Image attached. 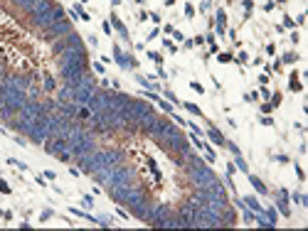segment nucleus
I'll use <instances>...</instances> for the list:
<instances>
[{"label": "nucleus", "mask_w": 308, "mask_h": 231, "mask_svg": "<svg viewBox=\"0 0 308 231\" xmlns=\"http://www.w3.org/2000/svg\"><path fill=\"white\" fill-rule=\"evenodd\" d=\"M148 17H150V20H153V22H155V25H158V22H160V15H158V12H150V15H148Z\"/></svg>", "instance_id": "32"}, {"label": "nucleus", "mask_w": 308, "mask_h": 231, "mask_svg": "<svg viewBox=\"0 0 308 231\" xmlns=\"http://www.w3.org/2000/svg\"><path fill=\"white\" fill-rule=\"evenodd\" d=\"M71 32V20H59V22H52L49 27H44V39H49V42H54V39H59V37H64V34Z\"/></svg>", "instance_id": "1"}, {"label": "nucleus", "mask_w": 308, "mask_h": 231, "mask_svg": "<svg viewBox=\"0 0 308 231\" xmlns=\"http://www.w3.org/2000/svg\"><path fill=\"white\" fill-rule=\"evenodd\" d=\"M0 192H2V194H10V184H7L5 180H0Z\"/></svg>", "instance_id": "21"}, {"label": "nucleus", "mask_w": 308, "mask_h": 231, "mask_svg": "<svg viewBox=\"0 0 308 231\" xmlns=\"http://www.w3.org/2000/svg\"><path fill=\"white\" fill-rule=\"evenodd\" d=\"M283 27H296V22L291 17H283Z\"/></svg>", "instance_id": "25"}, {"label": "nucleus", "mask_w": 308, "mask_h": 231, "mask_svg": "<svg viewBox=\"0 0 308 231\" xmlns=\"http://www.w3.org/2000/svg\"><path fill=\"white\" fill-rule=\"evenodd\" d=\"M42 177H47V180H54V177H57V175H54V172H52V170H47V172H44V175H42Z\"/></svg>", "instance_id": "39"}, {"label": "nucleus", "mask_w": 308, "mask_h": 231, "mask_svg": "<svg viewBox=\"0 0 308 231\" xmlns=\"http://www.w3.org/2000/svg\"><path fill=\"white\" fill-rule=\"evenodd\" d=\"M224 148H227V150H229L232 155H239V148H237L234 143H224Z\"/></svg>", "instance_id": "18"}, {"label": "nucleus", "mask_w": 308, "mask_h": 231, "mask_svg": "<svg viewBox=\"0 0 308 231\" xmlns=\"http://www.w3.org/2000/svg\"><path fill=\"white\" fill-rule=\"evenodd\" d=\"M234 172H237V167H234L232 162H229V165H227V175H234Z\"/></svg>", "instance_id": "40"}, {"label": "nucleus", "mask_w": 308, "mask_h": 231, "mask_svg": "<svg viewBox=\"0 0 308 231\" xmlns=\"http://www.w3.org/2000/svg\"><path fill=\"white\" fill-rule=\"evenodd\" d=\"M12 2H15V5H20L22 10H30V7H32L37 0H12Z\"/></svg>", "instance_id": "10"}, {"label": "nucleus", "mask_w": 308, "mask_h": 231, "mask_svg": "<svg viewBox=\"0 0 308 231\" xmlns=\"http://www.w3.org/2000/svg\"><path fill=\"white\" fill-rule=\"evenodd\" d=\"M190 86H192V91H197V94H205L202 84H197V81H190Z\"/></svg>", "instance_id": "19"}, {"label": "nucleus", "mask_w": 308, "mask_h": 231, "mask_svg": "<svg viewBox=\"0 0 308 231\" xmlns=\"http://www.w3.org/2000/svg\"><path fill=\"white\" fill-rule=\"evenodd\" d=\"M278 211L283 216H291V209H288V202H286V192H281V199H278Z\"/></svg>", "instance_id": "6"}, {"label": "nucleus", "mask_w": 308, "mask_h": 231, "mask_svg": "<svg viewBox=\"0 0 308 231\" xmlns=\"http://www.w3.org/2000/svg\"><path fill=\"white\" fill-rule=\"evenodd\" d=\"M101 30H103L106 34H111V22H103V25H101Z\"/></svg>", "instance_id": "35"}, {"label": "nucleus", "mask_w": 308, "mask_h": 231, "mask_svg": "<svg viewBox=\"0 0 308 231\" xmlns=\"http://www.w3.org/2000/svg\"><path fill=\"white\" fill-rule=\"evenodd\" d=\"M163 47H165V49H170V52H175V44H172V39H163Z\"/></svg>", "instance_id": "23"}, {"label": "nucleus", "mask_w": 308, "mask_h": 231, "mask_svg": "<svg viewBox=\"0 0 308 231\" xmlns=\"http://www.w3.org/2000/svg\"><path fill=\"white\" fill-rule=\"evenodd\" d=\"M244 99H246V101H256V99H259V94H254V91H251V94H246Z\"/></svg>", "instance_id": "36"}, {"label": "nucleus", "mask_w": 308, "mask_h": 231, "mask_svg": "<svg viewBox=\"0 0 308 231\" xmlns=\"http://www.w3.org/2000/svg\"><path fill=\"white\" fill-rule=\"evenodd\" d=\"M217 62H219V64H229V62H234V59H232V54H229V52H222Z\"/></svg>", "instance_id": "13"}, {"label": "nucleus", "mask_w": 308, "mask_h": 231, "mask_svg": "<svg viewBox=\"0 0 308 231\" xmlns=\"http://www.w3.org/2000/svg\"><path fill=\"white\" fill-rule=\"evenodd\" d=\"M76 116H79V118H91V111H89V108H79Z\"/></svg>", "instance_id": "20"}, {"label": "nucleus", "mask_w": 308, "mask_h": 231, "mask_svg": "<svg viewBox=\"0 0 308 231\" xmlns=\"http://www.w3.org/2000/svg\"><path fill=\"white\" fill-rule=\"evenodd\" d=\"M200 10H202V12H205V10H209V0H202V2H200Z\"/></svg>", "instance_id": "34"}, {"label": "nucleus", "mask_w": 308, "mask_h": 231, "mask_svg": "<svg viewBox=\"0 0 308 231\" xmlns=\"http://www.w3.org/2000/svg\"><path fill=\"white\" fill-rule=\"evenodd\" d=\"M81 202H84V207H91V204H94V199L89 197V194H84V199H81Z\"/></svg>", "instance_id": "29"}, {"label": "nucleus", "mask_w": 308, "mask_h": 231, "mask_svg": "<svg viewBox=\"0 0 308 231\" xmlns=\"http://www.w3.org/2000/svg\"><path fill=\"white\" fill-rule=\"evenodd\" d=\"M49 216H54V211H52V209H44V211H42V216H39V219H42V221H47V219H49Z\"/></svg>", "instance_id": "22"}, {"label": "nucleus", "mask_w": 308, "mask_h": 231, "mask_svg": "<svg viewBox=\"0 0 308 231\" xmlns=\"http://www.w3.org/2000/svg\"><path fill=\"white\" fill-rule=\"evenodd\" d=\"M244 204L249 207V209H254V211H261V207H259V202L254 197H244Z\"/></svg>", "instance_id": "8"}, {"label": "nucleus", "mask_w": 308, "mask_h": 231, "mask_svg": "<svg viewBox=\"0 0 308 231\" xmlns=\"http://www.w3.org/2000/svg\"><path fill=\"white\" fill-rule=\"evenodd\" d=\"M234 167H237V170H241V172H249V167H246V162H244L241 153H239V155H234Z\"/></svg>", "instance_id": "7"}, {"label": "nucleus", "mask_w": 308, "mask_h": 231, "mask_svg": "<svg viewBox=\"0 0 308 231\" xmlns=\"http://www.w3.org/2000/svg\"><path fill=\"white\" fill-rule=\"evenodd\" d=\"M148 59H153V62H155V64H158V66L163 64V57H160L158 52H148Z\"/></svg>", "instance_id": "15"}, {"label": "nucleus", "mask_w": 308, "mask_h": 231, "mask_svg": "<svg viewBox=\"0 0 308 231\" xmlns=\"http://www.w3.org/2000/svg\"><path fill=\"white\" fill-rule=\"evenodd\" d=\"M291 89H293V91H301V84L296 81V74H293V81H291Z\"/></svg>", "instance_id": "26"}, {"label": "nucleus", "mask_w": 308, "mask_h": 231, "mask_svg": "<svg viewBox=\"0 0 308 231\" xmlns=\"http://www.w3.org/2000/svg\"><path fill=\"white\" fill-rule=\"evenodd\" d=\"M0 216H2L5 221H10V219H12V211H2V209H0Z\"/></svg>", "instance_id": "28"}, {"label": "nucleus", "mask_w": 308, "mask_h": 231, "mask_svg": "<svg viewBox=\"0 0 308 231\" xmlns=\"http://www.w3.org/2000/svg\"><path fill=\"white\" fill-rule=\"evenodd\" d=\"M251 7H254V0H244V10L251 12Z\"/></svg>", "instance_id": "27"}, {"label": "nucleus", "mask_w": 308, "mask_h": 231, "mask_svg": "<svg viewBox=\"0 0 308 231\" xmlns=\"http://www.w3.org/2000/svg\"><path fill=\"white\" fill-rule=\"evenodd\" d=\"M281 62H283V64H293V62H298V57H296L293 52H286V54L281 57Z\"/></svg>", "instance_id": "9"}, {"label": "nucleus", "mask_w": 308, "mask_h": 231, "mask_svg": "<svg viewBox=\"0 0 308 231\" xmlns=\"http://www.w3.org/2000/svg\"><path fill=\"white\" fill-rule=\"evenodd\" d=\"M256 219V214H254V209H244V221L249 224V221H254Z\"/></svg>", "instance_id": "14"}, {"label": "nucleus", "mask_w": 308, "mask_h": 231, "mask_svg": "<svg viewBox=\"0 0 308 231\" xmlns=\"http://www.w3.org/2000/svg\"><path fill=\"white\" fill-rule=\"evenodd\" d=\"M138 81H140V86H145V89H148V86H150V81H148V79H145V76H138Z\"/></svg>", "instance_id": "33"}, {"label": "nucleus", "mask_w": 308, "mask_h": 231, "mask_svg": "<svg viewBox=\"0 0 308 231\" xmlns=\"http://www.w3.org/2000/svg\"><path fill=\"white\" fill-rule=\"evenodd\" d=\"M237 62H239V64H246V62H249V54H244V52H241V54H239V59H237Z\"/></svg>", "instance_id": "31"}, {"label": "nucleus", "mask_w": 308, "mask_h": 231, "mask_svg": "<svg viewBox=\"0 0 308 231\" xmlns=\"http://www.w3.org/2000/svg\"><path fill=\"white\" fill-rule=\"evenodd\" d=\"M185 111H190L192 116H200V118H202V111H200V108H197L195 103H185Z\"/></svg>", "instance_id": "12"}, {"label": "nucleus", "mask_w": 308, "mask_h": 231, "mask_svg": "<svg viewBox=\"0 0 308 231\" xmlns=\"http://www.w3.org/2000/svg\"><path fill=\"white\" fill-rule=\"evenodd\" d=\"M172 37H175L177 42H185V37H182V32H177V30H172Z\"/></svg>", "instance_id": "30"}, {"label": "nucleus", "mask_w": 308, "mask_h": 231, "mask_svg": "<svg viewBox=\"0 0 308 231\" xmlns=\"http://www.w3.org/2000/svg\"><path fill=\"white\" fill-rule=\"evenodd\" d=\"M246 175H249V172H246ZM249 182L254 184V189H256V192H261V194H266V192H269V189H266V184H264V182H261L259 177H254V175H249Z\"/></svg>", "instance_id": "5"}, {"label": "nucleus", "mask_w": 308, "mask_h": 231, "mask_svg": "<svg viewBox=\"0 0 308 231\" xmlns=\"http://www.w3.org/2000/svg\"><path fill=\"white\" fill-rule=\"evenodd\" d=\"M42 84H44V89H47V91H54V86H57V84H54V79H52L49 74L44 76V81H42Z\"/></svg>", "instance_id": "11"}, {"label": "nucleus", "mask_w": 308, "mask_h": 231, "mask_svg": "<svg viewBox=\"0 0 308 231\" xmlns=\"http://www.w3.org/2000/svg\"><path fill=\"white\" fill-rule=\"evenodd\" d=\"M266 216H269V224L274 226V224H276V219H278V216H276V209H269V211H266Z\"/></svg>", "instance_id": "17"}, {"label": "nucleus", "mask_w": 308, "mask_h": 231, "mask_svg": "<svg viewBox=\"0 0 308 231\" xmlns=\"http://www.w3.org/2000/svg\"><path fill=\"white\" fill-rule=\"evenodd\" d=\"M79 44H81V37L71 30L69 34L59 37V39H54V44H52V54H54V57H59L64 49H69V47H79Z\"/></svg>", "instance_id": "2"}, {"label": "nucleus", "mask_w": 308, "mask_h": 231, "mask_svg": "<svg viewBox=\"0 0 308 231\" xmlns=\"http://www.w3.org/2000/svg\"><path fill=\"white\" fill-rule=\"evenodd\" d=\"M185 15H187V17H192V15H195V7H192V5H190V2H187V5H185Z\"/></svg>", "instance_id": "24"}, {"label": "nucleus", "mask_w": 308, "mask_h": 231, "mask_svg": "<svg viewBox=\"0 0 308 231\" xmlns=\"http://www.w3.org/2000/svg\"><path fill=\"white\" fill-rule=\"evenodd\" d=\"M7 162H10V165H15V167H20V170H30L25 162H20V160H15V158H7Z\"/></svg>", "instance_id": "16"}, {"label": "nucleus", "mask_w": 308, "mask_h": 231, "mask_svg": "<svg viewBox=\"0 0 308 231\" xmlns=\"http://www.w3.org/2000/svg\"><path fill=\"white\" fill-rule=\"evenodd\" d=\"M81 2H89V0H81Z\"/></svg>", "instance_id": "42"}, {"label": "nucleus", "mask_w": 308, "mask_h": 231, "mask_svg": "<svg viewBox=\"0 0 308 231\" xmlns=\"http://www.w3.org/2000/svg\"><path fill=\"white\" fill-rule=\"evenodd\" d=\"M108 20H111V25H113V27H116V30H118V32L123 34V37H128V30H126V27H123V22H121V20H118V15H116V12H111V17H108Z\"/></svg>", "instance_id": "4"}, {"label": "nucleus", "mask_w": 308, "mask_h": 231, "mask_svg": "<svg viewBox=\"0 0 308 231\" xmlns=\"http://www.w3.org/2000/svg\"><path fill=\"white\" fill-rule=\"evenodd\" d=\"M259 84H261V86H264V84H269V76H266V74H261V76H259Z\"/></svg>", "instance_id": "38"}, {"label": "nucleus", "mask_w": 308, "mask_h": 231, "mask_svg": "<svg viewBox=\"0 0 308 231\" xmlns=\"http://www.w3.org/2000/svg\"><path fill=\"white\" fill-rule=\"evenodd\" d=\"M207 135L212 138V143H214V145H224V143H227V140H224V135L217 131L214 126H209V123H207Z\"/></svg>", "instance_id": "3"}, {"label": "nucleus", "mask_w": 308, "mask_h": 231, "mask_svg": "<svg viewBox=\"0 0 308 231\" xmlns=\"http://www.w3.org/2000/svg\"><path fill=\"white\" fill-rule=\"evenodd\" d=\"M165 96H168V99H170V101H172V103H180V101H177V99H175V94H172V91H165Z\"/></svg>", "instance_id": "37"}, {"label": "nucleus", "mask_w": 308, "mask_h": 231, "mask_svg": "<svg viewBox=\"0 0 308 231\" xmlns=\"http://www.w3.org/2000/svg\"><path fill=\"white\" fill-rule=\"evenodd\" d=\"M276 103H281V94H274V101H271V106H276Z\"/></svg>", "instance_id": "41"}]
</instances>
